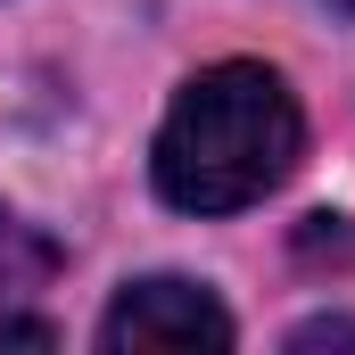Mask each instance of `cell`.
Returning <instances> with one entry per match:
<instances>
[{"label": "cell", "mask_w": 355, "mask_h": 355, "mask_svg": "<svg viewBox=\"0 0 355 355\" xmlns=\"http://www.w3.org/2000/svg\"><path fill=\"white\" fill-rule=\"evenodd\" d=\"M331 8H347V17H355V0H331Z\"/></svg>", "instance_id": "cell-5"}, {"label": "cell", "mask_w": 355, "mask_h": 355, "mask_svg": "<svg viewBox=\"0 0 355 355\" xmlns=\"http://www.w3.org/2000/svg\"><path fill=\"white\" fill-rule=\"evenodd\" d=\"M297 149H306V116L289 83L257 58H223L174 91L149 174H157V198L182 215H240L289 182Z\"/></svg>", "instance_id": "cell-1"}, {"label": "cell", "mask_w": 355, "mask_h": 355, "mask_svg": "<svg viewBox=\"0 0 355 355\" xmlns=\"http://www.w3.org/2000/svg\"><path fill=\"white\" fill-rule=\"evenodd\" d=\"M50 272H58V248H50L25 215H8V207H0V306H8V297H25V289H42Z\"/></svg>", "instance_id": "cell-3"}, {"label": "cell", "mask_w": 355, "mask_h": 355, "mask_svg": "<svg viewBox=\"0 0 355 355\" xmlns=\"http://www.w3.org/2000/svg\"><path fill=\"white\" fill-rule=\"evenodd\" d=\"M289 347H355V322H339V314H322V322H297V331H289Z\"/></svg>", "instance_id": "cell-4"}, {"label": "cell", "mask_w": 355, "mask_h": 355, "mask_svg": "<svg viewBox=\"0 0 355 355\" xmlns=\"http://www.w3.org/2000/svg\"><path fill=\"white\" fill-rule=\"evenodd\" d=\"M99 347L107 355H223L232 347V314L182 281V272H149V281H124L116 306L99 314Z\"/></svg>", "instance_id": "cell-2"}]
</instances>
